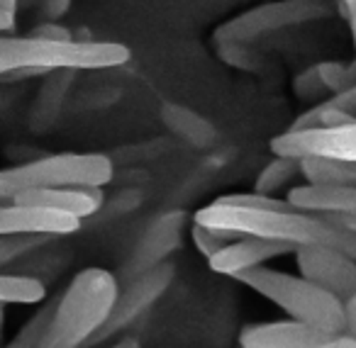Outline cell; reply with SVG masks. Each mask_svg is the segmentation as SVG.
Returning a JSON list of instances; mask_svg holds the SVG:
<instances>
[{
	"label": "cell",
	"mask_w": 356,
	"mask_h": 348,
	"mask_svg": "<svg viewBox=\"0 0 356 348\" xmlns=\"http://www.w3.org/2000/svg\"><path fill=\"white\" fill-rule=\"evenodd\" d=\"M195 224L210 226L218 231H229L234 236H261L291 244L298 249L305 246H325L339 251L346 258L356 260V234L332 224L325 215L300 212L296 207L281 212L247 210V207L222 205L215 200L213 205L200 207L193 215Z\"/></svg>",
	"instance_id": "obj_1"
},
{
	"label": "cell",
	"mask_w": 356,
	"mask_h": 348,
	"mask_svg": "<svg viewBox=\"0 0 356 348\" xmlns=\"http://www.w3.org/2000/svg\"><path fill=\"white\" fill-rule=\"evenodd\" d=\"M120 290V278L98 265L76 273L37 348H86L110 319Z\"/></svg>",
	"instance_id": "obj_2"
},
{
	"label": "cell",
	"mask_w": 356,
	"mask_h": 348,
	"mask_svg": "<svg viewBox=\"0 0 356 348\" xmlns=\"http://www.w3.org/2000/svg\"><path fill=\"white\" fill-rule=\"evenodd\" d=\"M132 59V51L120 42L88 40H40V37H3L0 74L15 69L44 71H103L118 69Z\"/></svg>",
	"instance_id": "obj_3"
},
{
	"label": "cell",
	"mask_w": 356,
	"mask_h": 348,
	"mask_svg": "<svg viewBox=\"0 0 356 348\" xmlns=\"http://www.w3.org/2000/svg\"><path fill=\"white\" fill-rule=\"evenodd\" d=\"M237 280L281 307L286 314H291V319L320 326L337 336L344 333V302L315 280L264 268V265L237 275Z\"/></svg>",
	"instance_id": "obj_4"
},
{
	"label": "cell",
	"mask_w": 356,
	"mask_h": 348,
	"mask_svg": "<svg viewBox=\"0 0 356 348\" xmlns=\"http://www.w3.org/2000/svg\"><path fill=\"white\" fill-rule=\"evenodd\" d=\"M113 161L95 151H64L0 173V200L3 205L20 190L32 188H103L113 181Z\"/></svg>",
	"instance_id": "obj_5"
},
{
	"label": "cell",
	"mask_w": 356,
	"mask_h": 348,
	"mask_svg": "<svg viewBox=\"0 0 356 348\" xmlns=\"http://www.w3.org/2000/svg\"><path fill=\"white\" fill-rule=\"evenodd\" d=\"M334 13L332 0H271L234 15L213 32L215 44H252L266 35L322 22Z\"/></svg>",
	"instance_id": "obj_6"
},
{
	"label": "cell",
	"mask_w": 356,
	"mask_h": 348,
	"mask_svg": "<svg viewBox=\"0 0 356 348\" xmlns=\"http://www.w3.org/2000/svg\"><path fill=\"white\" fill-rule=\"evenodd\" d=\"M173 278H176V265L171 260L156 265V268L147 270V273L137 275V278L127 280L124 288L120 290V297L115 302L113 312H110V319L105 322V326L95 333L88 341L86 348H93L98 343L108 341V338L118 336L120 331H124L127 326H132L144 312L152 309L154 302L163 297L168 288H171Z\"/></svg>",
	"instance_id": "obj_7"
},
{
	"label": "cell",
	"mask_w": 356,
	"mask_h": 348,
	"mask_svg": "<svg viewBox=\"0 0 356 348\" xmlns=\"http://www.w3.org/2000/svg\"><path fill=\"white\" fill-rule=\"evenodd\" d=\"M273 156L296 161H356V124L288 129L268 144Z\"/></svg>",
	"instance_id": "obj_8"
},
{
	"label": "cell",
	"mask_w": 356,
	"mask_h": 348,
	"mask_svg": "<svg viewBox=\"0 0 356 348\" xmlns=\"http://www.w3.org/2000/svg\"><path fill=\"white\" fill-rule=\"evenodd\" d=\"M81 217L71 212L51 210L40 205L8 202L0 207V236L3 234H37V236H71L81 231Z\"/></svg>",
	"instance_id": "obj_9"
},
{
	"label": "cell",
	"mask_w": 356,
	"mask_h": 348,
	"mask_svg": "<svg viewBox=\"0 0 356 348\" xmlns=\"http://www.w3.org/2000/svg\"><path fill=\"white\" fill-rule=\"evenodd\" d=\"M186 224V212L176 210V212H166L161 215L152 226L147 229L144 239L139 241V246L134 249V254L129 256V260L124 263L120 280L127 283V280L137 278V275L147 273V270L156 268V265L166 263V256L181 241V231Z\"/></svg>",
	"instance_id": "obj_10"
},
{
	"label": "cell",
	"mask_w": 356,
	"mask_h": 348,
	"mask_svg": "<svg viewBox=\"0 0 356 348\" xmlns=\"http://www.w3.org/2000/svg\"><path fill=\"white\" fill-rule=\"evenodd\" d=\"M337 333L325 331L312 324L298 322H266V324H249L239 333L242 348H315L322 343L337 341Z\"/></svg>",
	"instance_id": "obj_11"
},
{
	"label": "cell",
	"mask_w": 356,
	"mask_h": 348,
	"mask_svg": "<svg viewBox=\"0 0 356 348\" xmlns=\"http://www.w3.org/2000/svg\"><path fill=\"white\" fill-rule=\"evenodd\" d=\"M286 254H296V246L273 239H261V236H244V239L232 241L229 246H225L218 256H213L208 260V265L213 273L237 278V275L254 268H261L266 260L278 258V256H286Z\"/></svg>",
	"instance_id": "obj_12"
},
{
	"label": "cell",
	"mask_w": 356,
	"mask_h": 348,
	"mask_svg": "<svg viewBox=\"0 0 356 348\" xmlns=\"http://www.w3.org/2000/svg\"><path fill=\"white\" fill-rule=\"evenodd\" d=\"M10 202L51 207V210L71 212V215L86 219V217L100 212L105 195L100 188H32V190H20Z\"/></svg>",
	"instance_id": "obj_13"
},
{
	"label": "cell",
	"mask_w": 356,
	"mask_h": 348,
	"mask_svg": "<svg viewBox=\"0 0 356 348\" xmlns=\"http://www.w3.org/2000/svg\"><path fill=\"white\" fill-rule=\"evenodd\" d=\"M286 200L300 212H315V215H354L356 185L305 183V185L291 188Z\"/></svg>",
	"instance_id": "obj_14"
},
{
	"label": "cell",
	"mask_w": 356,
	"mask_h": 348,
	"mask_svg": "<svg viewBox=\"0 0 356 348\" xmlns=\"http://www.w3.org/2000/svg\"><path fill=\"white\" fill-rule=\"evenodd\" d=\"M161 119L173 134H178V137L186 139L193 147H213L218 142V129L205 117H200L198 113L184 108V105L163 103Z\"/></svg>",
	"instance_id": "obj_15"
},
{
	"label": "cell",
	"mask_w": 356,
	"mask_h": 348,
	"mask_svg": "<svg viewBox=\"0 0 356 348\" xmlns=\"http://www.w3.org/2000/svg\"><path fill=\"white\" fill-rule=\"evenodd\" d=\"M47 297V285L32 275L3 273L0 278V299L3 304H37Z\"/></svg>",
	"instance_id": "obj_16"
},
{
	"label": "cell",
	"mask_w": 356,
	"mask_h": 348,
	"mask_svg": "<svg viewBox=\"0 0 356 348\" xmlns=\"http://www.w3.org/2000/svg\"><path fill=\"white\" fill-rule=\"evenodd\" d=\"M307 183L320 185H356V161H302Z\"/></svg>",
	"instance_id": "obj_17"
},
{
	"label": "cell",
	"mask_w": 356,
	"mask_h": 348,
	"mask_svg": "<svg viewBox=\"0 0 356 348\" xmlns=\"http://www.w3.org/2000/svg\"><path fill=\"white\" fill-rule=\"evenodd\" d=\"M300 173L302 176V166L296 158H281L276 156L261 173H259L257 183H254V192H261V195H276L278 190L288 185L293 178Z\"/></svg>",
	"instance_id": "obj_18"
},
{
	"label": "cell",
	"mask_w": 356,
	"mask_h": 348,
	"mask_svg": "<svg viewBox=\"0 0 356 348\" xmlns=\"http://www.w3.org/2000/svg\"><path fill=\"white\" fill-rule=\"evenodd\" d=\"M56 302H59V297L51 299L47 307H42L40 312L32 314V317L27 319L25 326L13 336V341L8 343L6 348H37L40 346V341L44 338L47 329H49V322H51V314H54V309H56Z\"/></svg>",
	"instance_id": "obj_19"
},
{
	"label": "cell",
	"mask_w": 356,
	"mask_h": 348,
	"mask_svg": "<svg viewBox=\"0 0 356 348\" xmlns=\"http://www.w3.org/2000/svg\"><path fill=\"white\" fill-rule=\"evenodd\" d=\"M317 74L322 78V85L330 95H339L356 85V64H341V61H322L317 64Z\"/></svg>",
	"instance_id": "obj_20"
},
{
	"label": "cell",
	"mask_w": 356,
	"mask_h": 348,
	"mask_svg": "<svg viewBox=\"0 0 356 348\" xmlns=\"http://www.w3.org/2000/svg\"><path fill=\"white\" fill-rule=\"evenodd\" d=\"M218 54L222 56L225 64L234 66V69L249 71V74H259L266 69V59L252 49V44H218Z\"/></svg>",
	"instance_id": "obj_21"
},
{
	"label": "cell",
	"mask_w": 356,
	"mask_h": 348,
	"mask_svg": "<svg viewBox=\"0 0 356 348\" xmlns=\"http://www.w3.org/2000/svg\"><path fill=\"white\" fill-rule=\"evenodd\" d=\"M218 202L232 207H247V210H266V212H281L293 207L288 200H278L276 195H261V192H232V195L218 197Z\"/></svg>",
	"instance_id": "obj_22"
},
{
	"label": "cell",
	"mask_w": 356,
	"mask_h": 348,
	"mask_svg": "<svg viewBox=\"0 0 356 348\" xmlns=\"http://www.w3.org/2000/svg\"><path fill=\"white\" fill-rule=\"evenodd\" d=\"M49 241V236H37V234H3L0 236V265H8L15 260L17 256H25Z\"/></svg>",
	"instance_id": "obj_23"
},
{
	"label": "cell",
	"mask_w": 356,
	"mask_h": 348,
	"mask_svg": "<svg viewBox=\"0 0 356 348\" xmlns=\"http://www.w3.org/2000/svg\"><path fill=\"white\" fill-rule=\"evenodd\" d=\"M229 236H234V234H229V231L210 229V226L195 224V222H193V229H191V239H193L195 249H198L208 260L213 258V256H218L225 246L232 244V241H229Z\"/></svg>",
	"instance_id": "obj_24"
},
{
	"label": "cell",
	"mask_w": 356,
	"mask_h": 348,
	"mask_svg": "<svg viewBox=\"0 0 356 348\" xmlns=\"http://www.w3.org/2000/svg\"><path fill=\"white\" fill-rule=\"evenodd\" d=\"M293 90H296L302 100H317V98L330 95L325 85H322L320 74H317V64L310 66V69H305L296 81H293Z\"/></svg>",
	"instance_id": "obj_25"
},
{
	"label": "cell",
	"mask_w": 356,
	"mask_h": 348,
	"mask_svg": "<svg viewBox=\"0 0 356 348\" xmlns=\"http://www.w3.org/2000/svg\"><path fill=\"white\" fill-rule=\"evenodd\" d=\"M30 35L32 37H40V40H74V37H71V32L66 30V27L54 25V22H44V25L35 27Z\"/></svg>",
	"instance_id": "obj_26"
},
{
	"label": "cell",
	"mask_w": 356,
	"mask_h": 348,
	"mask_svg": "<svg viewBox=\"0 0 356 348\" xmlns=\"http://www.w3.org/2000/svg\"><path fill=\"white\" fill-rule=\"evenodd\" d=\"M327 103L334 105V108L344 110V113H349V115H354V117H356V85H351V88L344 90V93L327 98Z\"/></svg>",
	"instance_id": "obj_27"
},
{
	"label": "cell",
	"mask_w": 356,
	"mask_h": 348,
	"mask_svg": "<svg viewBox=\"0 0 356 348\" xmlns=\"http://www.w3.org/2000/svg\"><path fill=\"white\" fill-rule=\"evenodd\" d=\"M356 341V295H351L349 299H344V333Z\"/></svg>",
	"instance_id": "obj_28"
},
{
	"label": "cell",
	"mask_w": 356,
	"mask_h": 348,
	"mask_svg": "<svg viewBox=\"0 0 356 348\" xmlns=\"http://www.w3.org/2000/svg\"><path fill=\"white\" fill-rule=\"evenodd\" d=\"M17 0H0V30L10 32L15 27Z\"/></svg>",
	"instance_id": "obj_29"
},
{
	"label": "cell",
	"mask_w": 356,
	"mask_h": 348,
	"mask_svg": "<svg viewBox=\"0 0 356 348\" xmlns=\"http://www.w3.org/2000/svg\"><path fill=\"white\" fill-rule=\"evenodd\" d=\"M32 76H49V71L25 66V69H15V71H8V74H3V81H27V78H32Z\"/></svg>",
	"instance_id": "obj_30"
},
{
	"label": "cell",
	"mask_w": 356,
	"mask_h": 348,
	"mask_svg": "<svg viewBox=\"0 0 356 348\" xmlns=\"http://www.w3.org/2000/svg\"><path fill=\"white\" fill-rule=\"evenodd\" d=\"M325 217L332 222V224H337V226H341V229L354 231L356 234V212L354 215H325Z\"/></svg>",
	"instance_id": "obj_31"
},
{
	"label": "cell",
	"mask_w": 356,
	"mask_h": 348,
	"mask_svg": "<svg viewBox=\"0 0 356 348\" xmlns=\"http://www.w3.org/2000/svg\"><path fill=\"white\" fill-rule=\"evenodd\" d=\"M339 13H341V17L346 20V25H354V20H356V0H344V6H339Z\"/></svg>",
	"instance_id": "obj_32"
},
{
	"label": "cell",
	"mask_w": 356,
	"mask_h": 348,
	"mask_svg": "<svg viewBox=\"0 0 356 348\" xmlns=\"http://www.w3.org/2000/svg\"><path fill=\"white\" fill-rule=\"evenodd\" d=\"M113 348H142V346H139V341H137V338H132V336H124V338H120V341L115 343Z\"/></svg>",
	"instance_id": "obj_33"
},
{
	"label": "cell",
	"mask_w": 356,
	"mask_h": 348,
	"mask_svg": "<svg viewBox=\"0 0 356 348\" xmlns=\"http://www.w3.org/2000/svg\"><path fill=\"white\" fill-rule=\"evenodd\" d=\"M337 348H356V341H354V338H349V336H339Z\"/></svg>",
	"instance_id": "obj_34"
},
{
	"label": "cell",
	"mask_w": 356,
	"mask_h": 348,
	"mask_svg": "<svg viewBox=\"0 0 356 348\" xmlns=\"http://www.w3.org/2000/svg\"><path fill=\"white\" fill-rule=\"evenodd\" d=\"M337 343H339V338H337V341H330V343H322V346H315V348H337Z\"/></svg>",
	"instance_id": "obj_35"
},
{
	"label": "cell",
	"mask_w": 356,
	"mask_h": 348,
	"mask_svg": "<svg viewBox=\"0 0 356 348\" xmlns=\"http://www.w3.org/2000/svg\"><path fill=\"white\" fill-rule=\"evenodd\" d=\"M351 40H354V59H356V32H351Z\"/></svg>",
	"instance_id": "obj_36"
},
{
	"label": "cell",
	"mask_w": 356,
	"mask_h": 348,
	"mask_svg": "<svg viewBox=\"0 0 356 348\" xmlns=\"http://www.w3.org/2000/svg\"><path fill=\"white\" fill-rule=\"evenodd\" d=\"M334 3H337V8H339V6H344V0H334Z\"/></svg>",
	"instance_id": "obj_37"
},
{
	"label": "cell",
	"mask_w": 356,
	"mask_h": 348,
	"mask_svg": "<svg viewBox=\"0 0 356 348\" xmlns=\"http://www.w3.org/2000/svg\"><path fill=\"white\" fill-rule=\"evenodd\" d=\"M349 30H351V32H356V20H354V25H351Z\"/></svg>",
	"instance_id": "obj_38"
}]
</instances>
